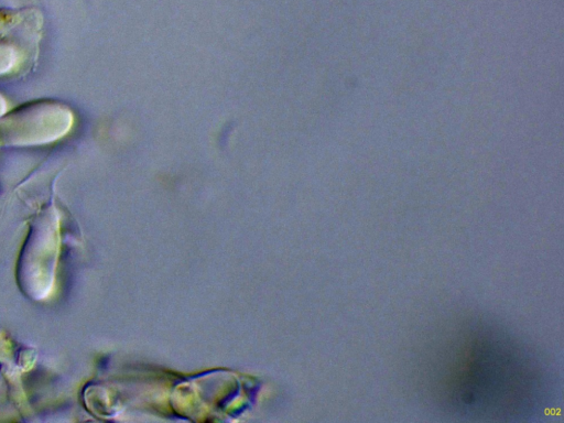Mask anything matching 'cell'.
<instances>
[{
	"mask_svg": "<svg viewBox=\"0 0 564 423\" xmlns=\"http://www.w3.org/2000/svg\"><path fill=\"white\" fill-rule=\"evenodd\" d=\"M70 110L55 101H36L0 117V142L42 144L55 141L70 129Z\"/></svg>",
	"mask_w": 564,
	"mask_h": 423,
	"instance_id": "1",
	"label": "cell"
},
{
	"mask_svg": "<svg viewBox=\"0 0 564 423\" xmlns=\"http://www.w3.org/2000/svg\"><path fill=\"white\" fill-rule=\"evenodd\" d=\"M57 250V219L47 210L34 221L19 261L20 283L32 297L42 299L50 293Z\"/></svg>",
	"mask_w": 564,
	"mask_h": 423,
	"instance_id": "2",
	"label": "cell"
},
{
	"mask_svg": "<svg viewBox=\"0 0 564 423\" xmlns=\"http://www.w3.org/2000/svg\"><path fill=\"white\" fill-rule=\"evenodd\" d=\"M14 59V51L8 45L0 44V73L10 69Z\"/></svg>",
	"mask_w": 564,
	"mask_h": 423,
	"instance_id": "3",
	"label": "cell"
},
{
	"mask_svg": "<svg viewBox=\"0 0 564 423\" xmlns=\"http://www.w3.org/2000/svg\"><path fill=\"white\" fill-rule=\"evenodd\" d=\"M6 111V102L3 98L0 95V117L3 116L2 113Z\"/></svg>",
	"mask_w": 564,
	"mask_h": 423,
	"instance_id": "4",
	"label": "cell"
}]
</instances>
